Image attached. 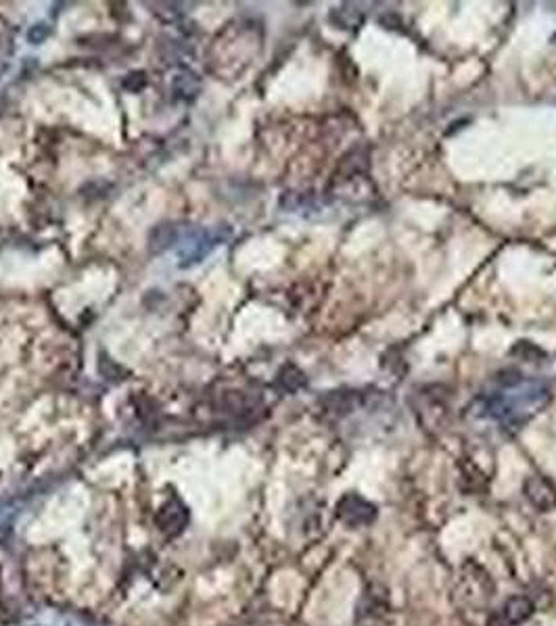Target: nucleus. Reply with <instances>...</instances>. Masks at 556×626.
<instances>
[{"label": "nucleus", "mask_w": 556, "mask_h": 626, "mask_svg": "<svg viewBox=\"0 0 556 626\" xmlns=\"http://www.w3.org/2000/svg\"><path fill=\"white\" fill-rule=\"evenodd\" d=\"M548 395L542 382H523L521 378L506 380L500 391L477 399L475 414L500 422L525 419L548 401Z\"/></svg>", "instance_id": "1"}, {"label": "nucleus", "mask_w": 556, "mask_h": 626, "mask_svg": "<svg viewBox=\"0 0 556 626\" xmlns=\"http://www.w3.org/2000/svg\"><path fill=\"white\" fill-rule=\"evenodd\" d=\"M230 236V232L226 228H218V230H205V228H193V230H182V240L184 246L180 249L178 257V267L187 270L197 265L199 261H203L214 246L222 244L224 240Z\"/></svg>", "instance_id": "2"}, {"label": "nucleus", "mask_w": 556, "mask_h": 626, "mask_svg": "<svg viewBox=\"0 0 556 626\" xmlns=\"http://www.w3.org/2000/svg\"><path fill=\"white\" fill-rule=\"evenodd\" d=\"M337 518L343 522L349 528H358V526H368L377 518V506L366 501L364 497L349 493L345 497L339 499L337 503Z\"/></svg>", "instance_id": "3"}, {"label": "nucleus", "mask_w": 556, "mask_h": 626, "mask_svg": "<svg viewBox=\"0 0 556 626\" xmlns=\"http://www.w3.org/2000/svg\"><path fill=\"white\" fill-rule=\"evenodd\" d=\"M525 497L540 512H550L556 508V489L544 476H529L523 485Z\"/></svg>", "instance_id": "4"}, {"label": "nucleus", "mask_w": 556, "mask_h": 626, "mask_svg": "<svg viewBox=\"0 0 556 626\" xmlns=\"http://www.w3.org/2000/svg\"><path fill=\"white\" fill-rule=\"evenodd\" d=\"M182 230L184 228H180L178 223H172V221L157 223L149 234V253L159 255V253L172 249L182 238Z\"/></svg>", "instance_id": "5"}, {"label": "nucleus", "mask_w": 556, "mask_h": 626, "mask_svg": "<svg viewBox=\"0 0 556 626\" xmlns=\"http://www.w3.org/2000/svg\"><path fill=\"white\" fill-rule=\"evenodd\" d=\"M531 614H534V604L529 597H523V595L510 597L502 608V620L510 626L525 622Z\"/></svg>", "instance_id": "6"}, {"label": "nucleus", "mask_w": 556, "mask_h": 626, "mask_svg": "<svg viewBox=\"0 0 556 626\" xmlns=\"http://www.w3.org/2000/svg\"><path fill=\"white\" fill-rule=\"evenodd\" d=\"M197 88H199V82L195 78V74L191 71H184V74H178L174 78V84H172V90H174V97L176 99H182V101H189L197 95Z\"/></svg>", "instance_id": "7"}, {"label": "nucleus", "mask_w": 556, "mask_h": 626, "mask_svg": "<svg viewBox=\"0 0 556 626\" xmlns=\"http://www.w3.org/2000/svg\"><path fill=\"white\" fill-rule=\"evenodd\" d=\"M97 368H99V372H101V376L105 378V380H109V382H119L123 376H126V372H123V368L121 366H117L115 361H111L105 353H101V357H99V363H97Z\"/></svg>", "instance_id": "8"}, {"label": "nucleus", "mask_w": 556, "mask_h": 626, "mask_svg": "<svg viewBox=\"0 0 556 626\" xmlns=\"http://www.w3.org/2000/svg\"><path fill=\"white\" fill-rule=\"evenodd\" d=\"M278 382L287 389V391H297L304 384V374L295 368V366H287L285 370H280L278 374Z\"/></svg>", "instance_id": "9"}, {"label": "nucleus", "mask_w": 556, "mask_h": 626, "mask_svg": "<svg viewBox=\"0 0 556 626\" xmlns=\"http://www.w3.org/2000/svg\"><path fill=\"white\" fill-rule=\"evenodd\" d=\"M48 34H50V27H48L46 23H36V25H32V29L27 32V40H29L32 44H42V42L48 38Z\"/></svg>", "instance_id": "10"}, {"label": "nucleus", "mask_w": 556, "mask_h": 626, "mask_svg": "<svg viewBox=\"0 0 556 626\" xmlns=\"http://www.w3.org/2000/svg\"><path fill=\"white\" fill-rule=\"evenodd\" d=\"M144 84H147V78H144V74H140V71H136V74H128V78L123 80V86H126L128 90H132V92L142 90Z\"/></svg>", "instance_id": "11"}]
</instances>
